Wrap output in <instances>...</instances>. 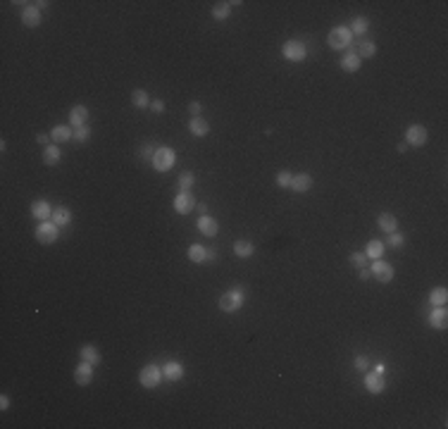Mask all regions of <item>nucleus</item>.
Returning <instances> with one entry per match:
<instances>
[{
  "label": "nucleus",
  "instance_id": "nucleus-1",
  "mask_svg": "<svg viewBox=\"0 0 448 429\" xmlns=\"http://www.w3.org/2000/svg\"><path fill=\"white\" fill-rule=\"evenodd\" d=\"M246 301V289L243 286H234L231 291H227L220 298V310L224 312H236Z\"/></svg>",
  "mask_w": 448,
  "mask_h": 429
},
{
  "label": "nucleus",
  "instance_id": "nucleus-2",
  "mask_svg": "<svg viewBox=\"0 0 448 429\" xmlns=\"http://www.w3.org/2000/svg\"><path fill=\"white\" fill-rule=\"evenodd\" d=\"M153 167H155L157 172H167V169H172L174 162H176V155H174L172 148H157L155 153H153Z\"/></svg>",
  "mask_w": 448,
  "mask_h": 429
},
{
  "label": "nucleus",
  "instance_id": "nucleus-3",
  "mask_svg": "<svg viewBox=\"0 0 448 429\" xmlns=\"http://www.w3.org/2000/svg\"><path fill=\"white\" fill-rule=\"evenodd\" d=\"M327 43H329L331 50H343V48H350V29H346V27L331 29Z\"/></svg>",
  "mask_w": 448,
  "mask_h": 429
},
{
  "label": "nucleus",
  "instance_id": "nucleus-4",
  "mask_svg": "<svg viewBox=\"0 0 448 429\" xmlns=\"http://www.w3.org/2000/svg\"><path fill=\"white\" fill-rule=\"evenodd\" d=\"M282 55L286 60H291V62H303L308 50H305V46H303L301 41H289V43H284Z\"/></svg>",
  "mask_w": 448,
  "mask_h": 429
},
{
  "label": "nucleus",
  "instance_id": "nucleus-5",
  "mask_svg": "<svg viewBox=\"0 0 448 429\" xmlns=\"http://www.w3.org/2000/svg\"><path fill=\"white\" fill-rule=\"evenodd\" d=\"M138 379H141V384H143L146 389H155L157 384H160V379H162V370L157 365H146L141 370Z\"/></svg>",
  "mask_w": 448,
  "mask_h": 429
},
{
  "label": "nucleus",
  "instance_id": "nucleus-6",
  "mask_svg": "<svg viewBox=\"0 0 448 429\" xmlns=\"http://www.w3.org/2000/svg\"><path fill=\"white\" fill-rule=\"evenodd\" d=\"M57 224L53 222V219H48V222H41L36 227V238L41 241V243H53V241H57Z\"/></svg>",
  "mask_w": 448,
  "mask_h": 429
},
{
  "label": "nucleus",
  "instance_id": "nucleus-7",
  "mask_svg": "<svg viewBox=\"0 0 448 429\" xmlns=\"http://www.w3.org/2000/svg\"><path fill=\"white\" fill-rule=\"evenodd\" d=\"M370 272H372V277H375L377 282H382V284H389L393 279V274H396V272H393V267L389 265L386 260H382V258L375 260V265H372Z\"/></svg>",
  "mask_w": 448,
  "mask_h": 429
},
{
  "label": "nucleus",
  "instance_id": "nucleus-8",
  "mask_svg": "<svg viewBox=\"0 0 448 429\" xmlns=\"http://www.w3.org/2000/svg\"><path fill=\"white\" fill-rule=\"evenodd\" d=\"M427 129L422 127V124H412L408 131H405V141H408V146H424L427 143Z\"/></svg>",
  "mask_w": 448,
  "mask_h": 429
},
{
  "label": "nucleus",
  "instance_id": "nucleus-9",
  "mask_svg": "<svg viewBox=\"0 0 448 429\" xmlns=\"http://www.w3.org/2000/svg\"><path fill=\"white\" fill-rule=\"evenodd\" d=\"M196 208V198H193L191 191H179V196L174 198V210L182 212V215H189V212Z\"/></svg>",
  "mask_w": 448,
  "mask_h": 429
},
{
  "label": "nucleus",
  "instance_id": "nucleus-10",
  "mask_svg": "<svg viewBox=\"0 0 448 429\" xmlns=\"http://www.w3.org/2000/svg\"><path fill=\"white\" fill-rule=\"evenodd\" d=\"M74 382L79 384V386H88V384L93 382V365H91V363H86V360H83L81 365L74 370Z\"/></svg>",
  "mask_w": 448,
  "mask_h": 429
},
{
  "label": "nucleus",
  "instance_id": "nucleus-11",
  "mask_svg": "<svg viewBox=\"0 0 448 429\" xmlns=\"http://www.w3.org/2000/svg\"><path fill=\"white\" fill-rule=\"evenodd\" d=\"M53 210H55V208H50V203L48 201L31 203V215H34L36 219H41V222H48V219L53 217Z\"/></svg>",
  "mask_w": 448,
  "mask_h": 429
},
{
  "label": "nucleus",
  "instance_id": "nucleus-12",
  "mask_svg": "<svg viewBox=\"0 0 448 429\" xmlns=\"http://www.w3.org/2000/svg\"><path fill=\"white\" fill-rule=\"evenodd\" d=\"M291 189L296 193H305L312 189V177L308 172H301V174H293L291 179Z\"/></svg>",
  "mask_w": 448,
  "mask_h": 429
},
{
  "label": "nucleus",
  "instance_id": "nucleus-13",
  "mask_svg": "<svg viewBox=\"0 0 448 429\" xmlns=\"http://www.w3.org/2000/svg\"><path fill=\"white\" fill-rule=\"evenodd\" d=\"M198 229H201V234H205V236H217L220 224H217V219H212L210 215H201V217H198Z\"/></svg>",
  "mask_w": 448,
  "mask_h": 429
},
{
  "label": "nucleus",
  "instance_id": "nucleus-14",
  "mask_svg": "<svg viewBox=\"0 0 448 429\" xmlns=\"http://www.w3.org/2000/svg\"><path fill=\"white\" fill-rule=\"evenodd\" d=\"M22 22H24V27L29 29H36L41 24V12H38L36 5H29V8L22 10Z\"/></svg>",
  "mask_w": 448,
  "mask_h": 429
},
{
  "label": "nucleus",
  "instance_id": "nucleus-15",
  "mask_svg": "<svg viewBox=\"0 0 448 429\" xmlns=\"http://www.w3.org/2000/svg\"><path fill=\"white\" fill-rule=\"evenodd\" d=\"M86 119H88V108L86 105H74L69 110V122H72V127H83L86 124Z\"/></svg>",
  "mask_w": 448,
  "mask_h": 429
},
{
  "label": "nucleus",
  "instance_id": "nucleus-16",
  "mask_svg": "<svg viewBox=\"0 0 448 429\" xmlns=\"http://www.w3.org/2000/svg\"><path fill=\"white\" fill-rule=\"evenodd\" d=\"M365 386H367V391H370V393H382L386 389L384 377L377 375V372H370V375L365 377Z\"/></svg>",
  "mask_w": 448,
  "mask_h": 429
},
{
  "label": "nucleus",
  "instance_id": "nucleus-17",
  "mask_svg": "<svg viewBox=\"0 0 448 429\" xmlns=\"http://www.w3.org/2000/svg\"><path fill=\"white\" fill-rule=\"evenodd\" d=\"M429 324H431L434 329H446V327H448V312L443 310V305H439L436 310H431Z\"/></svg>",
  "mask_w": 448,
  "mask_h": 429
},
{
  "label": "nucleus",
  "instance_id": "nucleus-18",
  "mask_svg": "<svg viewBox=\"0 0 448 429\" xmlns=\"http://www.w3.org/2000/svg\"><path fill=\"white\" fill-rule=\"evenodd\" d=\"M377 224H379V229H382V231L391 234V231H396V229H398V217H396V215H391V212H382Z\"/></svg>",
  "mask_w": 448,
  "mask_h": 429
},
{
  "label": "nucleus",
  "instance_id": "nucleus-19",
  "mask_svg": "<svg viewBox=\"0 0 448 429\" xmlns=\"http://www.w3.org/2000/svg\"><path fill=\"white\" fill-rule=\"evenodd\" d=\"M189 131H191L193 136H208L210 124L205 122V117H193L191 122H189Z\"/></svg>",
  "mask_w": 448,
  "mask_h": 429
},
{
  "label": "nucleus",
  "instance_id": "nucleus-20",
  "mask_svg": "<svg viewBox=\"0 0 448 429\" xmlns=\"http://www.w3.org/2000/svg\"><path fill=\"white\" fill-rule=\"evenodd\" d=\"M79 353H81V360H86V363H91L93 367L98 365V363H101L103 360V356L101 353H98V348L96 346H91V344H86V346H81V351H79Z\"/></svg>",
  "mask_w": 448,
  "mask_h": 429
},
{
  "label": "nucleus",
  "instance_id": "nucleus-21",
  "mask_svg": "<svg viewBox=\"0 0 448 429\" xmlns=\"http://www.w3.org/2000/svg\"><path fill=\"white\" fill-rule=\"evenodd\" d=\"M50 138H53V141H72L74 131L69 124H57V127H53V131H50Z\"/></svg>",
  "mask_w": 448,
  "mask_h": 429
},
{
  "label": "nucleus",
  "instance_id": "nucleus-22",
  "mask_svg": "<svg viewBox=\"0 0 448 429\" xmlns=\"http://www.w3.org/2000/svg\"><path fill=\"white\" fill-rule=\"evenodd\" d=\"M162 375H165L167 379H172V382H179L184 377V367L179 365V363L169 360V363H165V367H162Z\"/></svg>",
  "mask_w": 448,
  "mask_h": 429
},
{
  "label": "nucleus",
  "instance_id": "nucleus-23",
  "mask_svg": "<svg viewBox=\"0 0 448 429\" xmlns=\"http://www.w3.org/2000/svg\"><path fill=\"white\" fill-rule=\"evenodd\" d=\"M360 57L355 55V50H350V53L343 55V60H341V69H346V72H357L360 69Z\"/></svg>",
  "mask_w": 448,
  "mask_h": 429
},
{
  "label": "nucleus",
  "instance_id": "nucleus-24",
  "mask_svg": "<svg viewBox=\"0 0 448 429\" xmlns=\"http://www.w3.org/2000/svg\"><path fill=\"white\" fill-rule=\"evenodd\" d=\"M253 253H255V246H253L250 241H243V238H241V241L234 243V255L236 258H250Z\"/></svg>",
  "mask_w": 448,
  "mask_h": 429
},
{
  "label": "nucleus",
  "instance_id": "nucleus-25",
  "mask_svg": "<svg viewBox=\"0 0 448 429\" xmlns=\"http://www.w3.org/2000/svg\"><path fill=\"white\" fill-rule=\"evenodd\" d=\"M208 253H210V250H205L203 246L193 243V246H189V253H186V255H189L191 263H205V260H208Z\"/></svg>",
  "mask_w": 448,
  "mask_h": 429
},
{
  "label": "nucleus",
  "instance_id": "nucleus-26",
  "mask_svg": "<svg viewBox=\"0 0 448 429\" xmlns=\"http://www.w3.org/2000/svg\"><path fill=\"white\" fill-rule=\"evenodd\" d=\"M53 222H55L57 227H67V224L72 222V212L60 205V208H55V210H53Z\"/></svg>",
  "mask_w": 448,
  "mask_h": 429
},
{
  "label": "nucleus",
  "instance_id": "nucleus-27",
  "mask_svg": "<svg viewBox=\"0 0 448 429\" xmlns=\"http://www.w3.org/2000/svg\"><path fill=\"white\" fill-rule=\"evenodd\" d=\"M131 103H134L136 108H141V110L150 108V98H148V91H143V89H136V91H131Z\"/></svg>",
  "mask_w": 448,
  "mask_h": 429
},
{
  "label": "nucleus",
  "instance_id": "nucleus-28",
  "mask_svg": "<svg viewBox=\"0 0 448 429\" xmlns=\"http://www.w3.org/2000/svg\"><path fill=\"white\" fill-rule=\"evenodd\" d=\"M365 255H367V258H375V260H379V258L384 255V243H382L379 238H372V241L367 243Z\"/></svg>",
  "mask_w": 448,
  "mask_h": 429
},
{
  "label": "nucleus",
  "instance_id": "nucleus-29",
  "mask_svg": "<svg viewBox=\"0 0 448 429\" xmlns=\"http://www.w3.org/2000/svg\"><path fill=\"white\" fill-rule=\"evenodd\" d=\"M377 53V43L375 41H363V43H357V57L363 60V57H375Z\"/></svg>",
  "mask_w": 448,
  "mask_h": 429
},
{
  "label": "nucleus",
  "instance_id": "nucleus-30",
  "mask_svg": "<svg viewBox=\"0 0 448 429\" xmlns=\"http://www.w3.org/2000/svg\"><path fill=\"white\" fill-rule=\"evenodd\" d=\"M429 301H431V305H446V301H448V291L443 289V286H436L434 291L429 293Z\"/></svg>",
  "mask_w": 448,
  "mask_h": 429
},
{
  "label": "nucleus",
  "instance_id": "nucleus-31",
  "mask_svg": "<svg viewBox=\"0 0 448 429\" xmlns=\"http://www.w3.org/2000/svg\"><path fill=\"white\" fill-rule=\"evenodd\" d=\"M43 162H46L48 167H53V164L60 162V148H57V146H48L46 150H43Z\"/></svg>",
  "mask_w": 448,
  "mask_h": 429
},
{
  "label": "nucleus",
  "instance_id": "nucleus-32",
  "mask_svg": "<svg viewBox=\"0 0 448 429\" xmlns=\"http://www.w3.org/2000/svg\"><path fill=\"white\" fill-rule=\"evenodd\" d=\"M229 15H231V5H229V3H215V5H212V17L215 19H227Z\"/></svg>",
  "mask_w": 448,
  "mask_h": 429
},
{
  "label": "nucleus",
  "instance_id": "nucleus-33",
  "mask_svg": "<svg viewBox=\"0 0 448 429\" xmlns=\"http://www.w3.org/2000/svg\"><path fill=\"white\" fill-rule=\"evenodd\" d=\"M367 29H370V22H367L365 17H355L350 22V31H353V34H365Z\"/></svg>",
  "mask_w": 448,
  "mask_h": 429
},
{
  "label": "nucleus",
  "instance_id": "nucleus-34",
  "mask_svg": "<svg viewBox=\"0 0 448 429\" xmlns=\"http://www.w3.org/2000/svg\"><path fill=\"white\" fill-rule=\"evenodd\" d=\"M291 179H293V174L286 172V169L277 172V186H279V189H291Z\"/></svg>",
  "mask_w": 448,
  "mask_h": 429
},
{
  "label": "nucleus",
  "instance_id": "nucleus-35",
  "mask_svg": "<svg viewBox=\"0 0 448 429\" xmlns=\"http://www.w3.org/2000/svg\"><path fill=\"white\" fill-rule=\"evenodd\" d=\"M88 136H91V129L86 127V124H83V127H76V129H74V141H76V143H86V141H88Z\"/></svg>",
  "mask_w": 448,
  "mask_h": 429
},
{
  "label": "nucleus",
  "instance_id": "nucleus-36",
  "mask_svg": "<svg viewBox=\"0 0 448 429\" xmlns=\"http://www.w3.org/2000/svg\"><path fill=\"white\" fill-rule=\"evenodd\" d=\"M389 246H393V248H403V246H405V236L398 234V229L389 234Z\"/></svg>",
  "mask_w": 448,
  "mask_h": 429
},
{
  "label": "nucleus",
  "instance_id": "nucleus-37",
  "mask_svg": "<svg viewBox=\"0 0 448 429\" xmlns=\"http://www.w3.org/2000/svg\"><path fill=\"white\" fill-rule=\"evenodd\" d=\"M193 182H196V179H193V174L191 172H184L182 177H179V186H182V191H189V189L193 186Z\"/></svg>",
  "mask_w": 448,
  "mask_h": 429
},
{
  "label": "nucleus",
  "instance_id": "nucleus-38",
  "mask_svg": "<svg viewBox=\"0 0 448 429\" xmlns=\"http://www.w3.org/2000/svg\"><path fill=\"white\" fill-rule=\"evenodd\" d=\"M348 260H350V265H355L357 270H360V267H365L367 255H365V253H350V258H348Z\"/></svg>",
  "mask_w": 448,
  "mask_h": 429
},
{
  "label": "nucleus",
  "instance_id": "nucleus-39",
  "mask_svg": "<svg viewBox=\"0 0 448 429\" xmlns=\"http://www.w3.org/2000/svg\"><path fill=\"white\" fill-rule=\"evenodd\" d=\"M367 367H370V360H367L365 356H357L355 358V370L357 372H363V370H367Z\"/></svg>",
  "mask_w": 448,
  "mask_h": 429
},
{
  "label": "nucleus",
  "instance_id": "nucleus-40",
  "mask_svg": "<svg viewBox=\"0 0 448 429\" xmlns=\"http://www.w3.org/2000/svg\"><path fill=\"white\" fill-rule=\"evenodd\" d=\"M189 110H191V115H193V117H201V110H203V105H201V103H191V105H189Z\"/></svg>",
  "mask_w": 448,
  "mask_h": 429
},
{
  "label": "nucleus",
  "instance_id": "nucleus-41",
  "mask_svg": "<svg viewBox=\"0 0 448 429\" xmlns=\"http://www.w3.org/2000/svg\"><path fill=\"white\" fill-rule=\"evenodd\" d=\"M150 110H153V112H162V110H165V103L162 101H150Z\"/></svg>",
  "mask_w": 448,
  "mask_h": 429
},
{
  "label": "nucleus",
  "instance_id": "nucleus-42",
  "mask_svg": "<svg viewBox=\"0 0 448 429\" xmlns=\"http://www.w3.org/2000/svg\"><path fill=\"white\" fill-rule=\"evenodd\" d=\"M357 277H360L363 282H367V279L372 277V272H370V270H365V267H360V270H357Z\"/></svg>",
  "mask_w": 448,
  "mask_h": 429
},
{
  "label": "nucleus",
  "instance_id": "nucleus-43",
  "mask_svg": "<svg viewBox=\"0 0 448 429\" xmlns=\"http://www.w3.org/2000/svg\"><path fill=\"white\" fill-rule=\"evenodd\" d=\"M153 153H155V150H153L150 146H143V148H141V155H143V157H153Z\"/></svg>",
  "mask_w": 448,
  "mask_h": 429
},
{
  "label": "nucleus",
  "instance_id": "nucleus-44",
  "mask_svg": "<svg viewBox=\"0 0 448 429\" xmlns=\"http://www.w3.org/2000/svg\"><path fill=\"white\" fill-rule=\"evenodd\" d=\"M0 408H3V410H8V408H10V398H8V396H0Z\"/></svg>",
  "mask_w": 448,
  "mask_h": 429
},
{
  "label": "nucleus",
  "instance_id": "nucleus-45",
  "mask_svg": "<svg viewBox=\"0 0 448 429\" xmlns=\"http://www.w3.org/2000/svg\"><path fill=\"white\" fill-rule=\"evenodd\" d=\"M196 208H198L201 215H208V205H205V203H196Z\"/></svg>",
  "mask_w": 448,
  "mask_h": 429
},
{
  "label": "nucleus",
  "instance_id": "nucleus-46",
  "mask_svg": "<svg viewBox=\"0 0 448 429\" xmlns=\"http://www.w3.org/2000/svg\"><path fill=\"white\" fill-rule=\"evenodd\" d=\"M375 372H377V375H384V363H377V365H375Z\"/></svg>",
  "mask_w": 448,
  "mask_h": 429
},
{
  "label": "nucleus",
  "instance_id": "nucleus-47",
  "mask_svg": "<svg viewBox=\"0 0 448 429\" xmlns=\"http://www.w3.org/2000/svg\"><path fill=\"white\" fill-rule=\"evenodd\" d=\"M48 138H50V136H46V134H38L36 141H38V143H48Z\"/></svg>",
  "mask_w": 448,
  "mask_h": 429
}]
</instances>
